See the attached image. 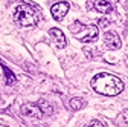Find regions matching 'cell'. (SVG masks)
<instances>
[{
    "mask_svg": "<svg viewBox=\"0 0 128 127\" xmlns=\"http://www.w3.org/2000/svg\"><path fill=\"white\" fill-rule=\"evenodd\" d=\"M104 44L107 49H111V51H116V49H120V38L116 32H113V31H110V32H105L104 35Z\"/></svg>",
    "mask_w": 128,
    "mask_h": 127,
    "instance_id": "4",
    "label": "cell"
},
{
    "mask_svg": "<svg viewBox=\"0 0 128 127\" xmlns=\"http://www.w3.org/2000/svg\"><path fill=\"white\" fill-rule=\"evenodd\" d=\"M94 8L98 9L99 12H104V14H108L113 11V5H111L110 2H107V0H96L94 2Z\"/></svg>",
    "mask_w": 128,
    "mask_h": 127,
    "instance_id": "8",
    "label": "cell"
},
{
    "mask_svg": "<svg viewBox=\"0 0 128 127\" xmlns=\"http://www.w3.org/2000/svg\"><path fill=\"white\" fill-rule=\"evenodd\" d=\"M86 127H105V125H104L101 121H98V119H93V121H92V122H88Z\"/></svg>",
    "mask_w": 128,
    "mask_h": 127,
    "instance_id": "12",
    "label": "cell"
},
{
    "mask_svg": "<svg viewBox=\"0 0 128 127\" xmlns=\"http://www.w3.org/2000/svg\"><path fill=\"white\" fill-rule=\"evenodd\" d=\"M49 34H50V37H52L54 43L56 44V47H66V44H67V40H66V37H64V34L61 32L60 29H56V28H52V29L49 31Z\"/></svg>",
    "mask_w": 128,
    "mask_h": 127,
    "instance_id": "7",
    "label": "cell"
},
{
    "mask_svg": "<svg viewBox=\"0 0 128 127\" xmlns=\"http://www.w3.org/2000/svg\"><path fill=\"white\" fill-rule=\"evenodd\" d=\"M2 68H3V74H5L6 84L12 86V84H15V83H17V78H15V75L12 74V71H11V69H8L6 66H2Z\"/></svg>",
    "mask_w": 128,
    "mask_h": 127,
    "instance_id": "10",
    "label": "cell"
},
{
    "mask_svg": "<svg viewBox=\"0 0 128 127\" xmlns=\"http://www.w3.org/2000/svg\"><path fill=\"white\" fill-rule=\"evenodd\" d=\"M126 57H128V55H126Z\"/></svg>",
    "mask_w": 128,
    "mask_h": 127,
    "instance_id": "16",
    "label": "cell"
},
{
    "mask_svg": "<svg viewBox=\"0 0 128 127\" xmlns=\"http://www.w3.org/2000/svg\"><path fill=\"white\" fill-rule=\"evenodd\" d=\"M76 38L82 43H92L98 38V26L94 25H81V31L76 34Z\"/></svg>",
    "mask_w": 128,
    "mask_h": 127,
    "instance_id": "3",
    "label": "cell"
},
{
    "mask_svg": "<svg viewBox=\"0 0 128 127\" xmlns=\"http://www.w3.org/2000/svg\"><path fill=\"white\" fill-rule=\"evenodd\" d=\"M92 87L101 95L105 97H114L124 90V83L120 78L111 74H99L92 80Z\"/></svg>",
    "mask_w": 128,
    "mask_h": 127,
    "instance_id": "1",
    "label": "cell"
},
{
    "mask_svg": "<svg viewBox=\"0 0 128 127\" xmlns=\"http://www.w3.org/2000/svg\"><path fill=\"white\" fill-rule=\"evenodd\" d=\"M20 110H22V115H24V116H28V118L40 119V118L43 116V112L40 110V107H38L37 104H30V103L23 104Z\"/></svg>",
    "mask_w": 128,
    "mask_h": 127,
    "instance_id": "5",
    "label": "cell"
},
{
    "mask_svg": "<svg viewBox=\"0 0 128 127\" xmlns=\"http://www.w3.org/2000/svg\"><path fill=\"white\" fill-rule=\"evenodd\" d=\"M0 127H8V125H3V124H0Z\"/></svg>",
    "mask_w": 128,
    "mask_h": 127,
    "instance_id": "15",
    "label": "cell"
},
{
    "mask_svg": "<svg viewBox=\"0 0 128 127\" xmlns=\"http://www.w3.org/2000/svg\"><path fill=\"white\" fill-rule=\"evenodd\" d=\"M38 11L34 9L32 6L26 5V3H22L15 8V12H14V20L17 22L18 25L22 26H32L35 25L37 20H38Z\"/></svg>",
    "mask_w": 128,
    "mask_h": 127,
    "instance_id": "2",
    "label": "cell"
},
{
    "mask_svg": "<svg viewBox=\"0 0 128 127\" xmlns=\"http://www.w3.org/2000/svg\"><path fill=\"white\" fill-rule=\"evenodd\" d=\"M69 9H70V6H69L67 2H58L52 6L50 11H52V15H54L55 20H62L66 17V14L69 12Z\"/></svg>",
    "mask_w": 128,
    "mask_h": 127,
    "instance_id": "6",
    "label": "cell"
},
{
    "mask_svg": "<svg viewBox=\"0 0 128 127\" xmlns=\"http://www.w3.org/2000/svg\"><path fill=\"white\" fill-rule=\"evenodd\" d=\"M122 116H124V118H125V122H126V124H128V110H125V112H124V113H122Z\"/></svg>",
    "mask_w": 128,
    "mask_h": 127,
    "instance_id": "14",
    "label": "cell"
},
{
    "mask_svg": "<svg viewBox=\"0 0 128 127\" xmlns=\"http://www.w3.org/2000/svg\"><path fill=\"white\" fill-rule=\"evenodd\" d=\"M99 22H101V23H99L101 26H107V25H108V20H107V19H101Z\"/></svg>",
    "mask_w": 128,
    "mask_h": 127,
    "instance_id": "13",
    "label": "cell"
},
{
    "mask_svg": "<svg viewBox=\"0 0 128 127\" xmlns=\"http://www.w3.org/2000/svg\"><path fill=\"white\" fill-rule=\"evenodd\" d=\"M86 106V101L81 100V98H72L70 100V109L72 110H79V109H82Z\"/></svg>",
    "mask_w": 128,
    "mask_h": 127,
    "instance_id": "11",
    "label": "cell"
},
{
    "mask_svg": "<svg viewBox=\"0 0 128 127\" xmlns=\"http://www.w3.org/2000/svg\"><path fill=\"white\" fill-rule=\"evenodd\" d=\"M37 106L40 107V110H41V112H43V115H52L54 113V109H52V106L49 104V103H47L46 100H40L38 103H37Z\"/></svg>",
    "mask_w": 128,
    "mask_h": 127,
    "instance_id": "9",
    "label": "cell"
}]
</instances>
